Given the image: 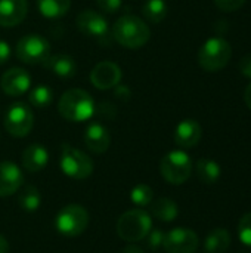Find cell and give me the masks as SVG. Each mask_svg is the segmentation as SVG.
Masks as SVG:
<instances>
[{
	"label": "cell",
	"instance_id": "cell-15",
	"mask_svg": "<svg viewBox=\"0 0 251 253\" xmlns=\"http://www.w3.org/2000/svg\"><path fill=\"white\" fill-rule=\"evenodd\" d=\"M28 12L27 0H0V25L15 27L21 24Z\"/></svg>",
	"mask_w": 251,
	"mask_h": 253
},
{
	"label": "cell",
	"instance_id": "cell-7",
	"mask_svg": "<svg viewBox=\"0 0 251 253\" xmlns=\"http://www.w3.org/2000/svg\"><path fill=\"white\" fill-rule=\"evenodd\" d=\"M55 225L61 234L77 237L83 234L89 225V212L80 205H68L58 212Z\"/></svg>",
	"mask_w": 251,
	"mask_h": 253
},
{
	"label": "cell",
	"instance_id": "cell-36",
	"mask_svg": "<svg viewBox=\"0 0 251 253\" xmlns=\"http://www.w3.org/2000/svg\"><path fill=\"white\" fill-rule=\"evenodd\" d=\"M0 253H9V243L4 236L0 234Z\"/></svg>",
	"mask_w": 251,
	"mask_h": 253
},
{
	"label": "cell",
	"instance_id": "cell-27",
	"mask_svg": "<svg viewBox=\"0 0 251 253\" xmlns=\"http://www.w3.org/2000/svg\"><path fill=\"white\" fill-rule=\"evenodd\" d=\"M154 199V191L146 184H138L130 191V200L136 206H148Z\"/></svg>",
	"mask_w": 251,
	"mask_h": 253
},
{
	"label": "cell",
	"instance_id": "cell-26",
	"mask_svg": "<svg viewBox=\"0 0 251 253\" xmlns=\"http://www.w3.org/2000/svg\"><path fill=\"white\" fill-rule=\"evenodd\" d=\"M52 99H53V92L49 86L44 84L34 87L28 95L30 104L36 108H46L47 105L52 104Z\"/></svg>",
	"mask_w": 251,
	"mask_h": 253
},
{
	"label": "cell",
	"instance_id": "cell-29",
	"mask_svg": "<svg viewBox=\"0 0 251 253\" xmlns=\"http://www.w3.org/2000/svg\"><path fill=\"white\" fill-rule=\"evenodd\" d=\"M96 3H98V7L104 13L114 15V13H117L121 9L123 0H96Z\"/></svg>",
	"mask_w": 251,
	"mask_h": 253
},
{
	"label": "cell",
	"instance_id": "cell-28",
	"mask_svg": "<svg viewBox=\"0 0 251 253\" xmlns=\"http://www.w3.org/2000/svg\"><path fill=\"white\" fill-rule=\"evenodd\" d=\"M238 236H240V240L246 245L251 248V212L250 213H246L240 224H238Z\"/></svg>",
	"mask_w": 251,
	"mask_h": 253
},
{
	"label": "cell",
	"instance_id": "cell-9",
	"mask_svg": "<svg viewBox=\"0 0 251 253\" xmlns=\"http://www.w3.org/2000/svg\"><path fill=\"white\" fill-rule=\"evenodd\" d=\"M3 123L9 135L15 138H24L34 126L33 110L25 102H15L7 108Z\"/></svg>",
	"mask_w": 251,
	"mask_h": 253
},
{
	"label": "cell",
	"instance_id": "cell-6",
	"mask_svg": "<svg viewBox=\"0 0 251 253\" xmlns=\"http://www.w3.org/2000/svg\"><path fill=\"white\" fill-rule=\"evenodd\" d=\"M59 168L67 176L72 179H86L93 172V162L81 150L64 144L61 147Z\"/></svg>",
	"mask_w": 251,
	"mask_h": 253
},
{
	"label": "cell",
	"instance_id": "cell-19",
	"mask_svg": "<svg viewBox=\"0 0 251 253\" xmlns=\"http://www.w3.org/2000/svg\"><path fill=\"white\" fill-rule=\"evenodd\" d=\"M44 68L52 71L55 76L62 77V79H70L75 76L77 71V64L72 56L67 53H56V55H49L47 59L43 62Z\"/></svg>",
	"mask_w": 251,
	"mask_h": 253
},
{
	"label": "cell",
	"instance_id": "cell-37",
	"mask_svg": "<svg viewBox=\"0 0 251 253\" xmlns=\"http://www.w3.org/2000/svg\"><path fill=\"white\" fill-rule=\"evenodd\" d=\"M244 101H246L247 107L251 110V83L247 86V89L244 92Z\"/></svg>",
	"mask_w": 251,
	"mask_h": 253
},
{
	"label": "cell",
	"instance_id": "cell-30",
	"mask_svg": "<svg viewBox=\"0 0 251 253\" xmlns=\"http://www.w3.org/2000/svg\"><path fill=\"white\" fill-rule=\"evenodd\" d=\"M146 237H148V246L151 249H158L164 245L166 233H163V230L160 228H155V230H151Z\"/></svg>",
	"mask_w": 251,
	"mask_h": 253
},
{
	"label": "cell",
	"instance_id": "cell-31",
	"mask_svg": "<svg viewBox=\"0 0 251 253\" xmlns=\"http://www.w3.org/2000/svg\"><path fill=\"white\" fill-rule=\"evenodd\" d=\"M215 3L223 12H235L244 6L246 0H215Z\"/></svg>",
	"mask_w": 251,
	"mask_h": 253
},
{
	"label": "cell",
	"instance_id": "cell-12",
	"mask_svg": "<svg viewBox=\"0 0 251 253\" xmlns=\"http://www.w3.org/2000/svg\"><path fill=\"white\" fill-rule=\"evenodd\" d=\"M121 68L111 61H102L93 67L90 71V82L96 89L107 90L115 87L118 83H121Z\"/></svg>",
	"mask_w": 251,
	"mask_h": 253
},
{
	"label": "cell",
	"instance_id": "cell-8",
	"mask_svg": "<svg viewBox=\"0 0 251 253\" xmlns=\"http://www.w3.org/2000/svg\"><path fill=\"white\" fill-rule=\"evenodd\" d=\"M15 55L21 62L30 65L43 64L50 55V44L40 34H27L16 43Z\"/></svg>",
	"mask_w": 251,
	"mask_h": 253
},
{
	"label": "cell",
	"instance_id": "cell-2",
	"mask_svg": "<svg viewBox=\"0 0 251 253\" xmlns=\"http://www.w3.org/2000/svg\"><path fill=\"white\" fill-rule=\"evenodd\" d=\"M58 111L65 120L80 123L89 120L95 114L96 105L89 92L83 89H70L61 96Z\"/></svg>",
	"mask_w": 251,
	"mask_h": 253
},
{
	"label": "cell",
	"instance_id": "cell-13",
	"mask_svg": "<svg viewBox=\"0 0 251 253\" xmlns=\"http://www.w3.org/2000/svg\"><path fill=\"white\" fill-rule=\"evenodd\" d=\"M31 86V77L24 68H10L4 71L0 80L1 90L9 96H21Z\"/></svg>",
	"mask_w": 251,
	"mask_h": 253
},
{
	"label": "cell",
	"instance_id": "cell-11",
	"mask_svg": "<svg viewBox=\"0 0 251 253\" xmlns=\"http://www.w3.org/2000/svg\"><path fill=\"white\" fill-rule=\"evenodd\" d=\"M200 239L195 231L189 228H175L164 237L163 248L169 253H195Z\"/></svg>",
	"mask_w": 251,
	"mask_h": 253
},
{
	"label": "cell",
	"instance_id": "cell-20",
	"mask_svg": "<svg viewBox=\"0 0 251 253\" xmlns=\"http://www.w3.org/2000/svg\"><path fill=\"white\" fill-rule=\"evenodd\" d=\"M231 245V234L225 228L213 230L204 242V252L206 253H225Z\"/></svg>",
	"mask_w": 251,
	"mask_h": 253
},
{
	"label": "cell",
	"instance_id": "cell-34",
	"mask_svg": "<svg viewBox=\"0 0 251 253\" xmlns=\"http://www.w3.org/2000/svg\"><path fill=\"white\" fill-rule=\"evenodd\" d=\"M9 56H10V46L4 40L0 39V65L7 62Z\"/></svg>",
	"mask_w": 251,
	"mask_h": 253
},
{
	"label": "cell",
	"instance_id": "cell-17",
	"mask_svg": "<svg viewBox=\"0 0 251 253\" xmlns=\"http://www.w3.org/2000/svg\"><path fill=\"white\" fill-rule=\"evenodd\" d=\"M203 135V129L198 122L192 119L182 120L175 130V142L180 148H192L195 147Z\"/></svg>",
	"mask_w": 251,
	"mask_h": 253
},
{
	"label": "cell",
	"instance_id": "cell-16",
	"mask_svg": "<svg viewBox=\"0 0 251 253\" xmlns=\"http://www.w3.org/2000/svg\"><path fill=\"white\" fill-rule=\"evenodd\" d=\"M84 144L95 154H104L111 145L109 130L102 123H92L84 132Z\"/></svg>",
	"mask_w": 251,
	"mask_h": 253
},
{
	"label": "cell",
	"instance_id": "cell-10",
	"mask_svg": "<svg viewBox=\"0 0 251 253\" xmlns=\"http://www.w3.org/2000/svg\"><path fill=\"white\" fill-rule=\"evenodd\" d=\"M75 24L77 28L86 34L87 37L92 39H98V40H104L109 36V25L108 21L105 19V16L96 10L92 9H86L83 12H80L75 18Z\"/></svg>",
	"mask_w": 251,
	"mask_h": 253
},
{
	"label": "cell",
	"instance_id": "cell-22",
	"mask_svg": "<svg viewBox=\"0 0 251 253\" xmlns=\"http://www.w3.org/2000/svg\"><path fill=\"white\" fill-rule=\"evenodd\" d=\"M152 215L163 222H172L178 218L179 215V208L176 205V202H173L169 197H160L152 203L151 208Z\"/></svg>",
	"mask_w": 251,
	"mask_h": 253
},
{
	"label": "cell",
	"instance_id": "cell-3",
	"mask_svg": "<svg viewBox=\"0 0 251 253\" xmlns=\"http://www.w3.org/2000/svg\"><path fill=\"white\" fill-rule=\"evenodd\" d=\"M152 230V219L143 209H132L123 213L117 221V234L127 243L143 240Z\"/></svg>",
	"mask_w": 251,
	"mask_h": 253
},
{
	"label": "cell",
	"instance_id": "cell-35",
	"mask_svg": "<svg viewBox=\"0 0 251 253\" xmlns=\"http://www.w3.org/2000/svg\"><path fill=\"white\" fill-rule=\"evenodd\" d=\"M121 253H145V252H143V249H142V248H139L138 245L130 243V245H127V246L123 249V252Z\"/></svg>",
	"mask_w": 251,
	"mask_h": 253
},
{
	"label": "cell",
	"instance_id": "cell-32",
	"mask_svg": "<svg viewBox=\"0 0 251 253\" xmlns=\"http://www.w3.org/2000/svg\"><path fill=\"white\" fill-rule=\"evenodd\" d=\"M240 71L243 76L251 79V55L244 56L241 61H240Z\"/></svg>",
	"mask_w": 251,
	"mask_h": 253
},
{
	"label": "cell",
	"instance_id": "cell-33",
	"mask_svg": "<svg viewBox=\"0 0 251 253\" xmlns=\"http://www.w3.org/2000/svg\"><path fill=\"white\" fill-rule=\"evenodd\" d=\"M115 96H117V98H120V99L127 101V99H130L132 92H130V89H129L127 86H124V84L118 83V84L115 86Z\"/></svg>",
	"mask_w": 251,
	"mask_h": 253
},
{
	"label": "cell",
	"instance_id": "cell-25",
	"mask_svg": "<svg viewBox=\"0 0 251 253\" xmlns=\"http://www.w3.org/2000/svg\"><path fill=\"white\" fill-rule=\"evenodd\" d=\"M167 3L164 0H146L142 6V13L149 22L158 24L167 16Z\"/></svg>",
	"mask_w": 251,
	"mask_h": 253
},
{
	"label": "cell",
	"instance_id": "cell-4",
	"mask_svg": "<svg viewBox=\"0 0 251 253\" xmlns=\"http://www.w3.org/2000/svg\"><path fill=\"white\" fill-rule=\"evenodd\" d=\"M232 56L231 44L222 37H212L204 42L198 52V64L209 73L225 68Z\"/></svg>",
	"mask_w": 251,
	"mask_h": 253
},
{
	"label": "cell",
	"instance_id": "cell-21",
	"mask_svg": "<svg viewBox=\"0 0 251 253\" xmlns=\"http://www.w3.org/2000/svg\"><path fill=\"white\" fill-rule=\"evenodd\" d=\"M197 175L203 184L213 185L219 181L222 175V168L217 162L212 159H200L197 162Z\"/></svg>",
	"mask_w": 251,
	"mask_h": 253
},
{
	"label": "cell",
	"instance_id": "cell-14",
	"mask_svg": "<svg viewBox=\"0 0 251 253\" xmlns=\"http://www.w3.org/2000/svg\"><path fill=\"white\" fill-rule=\"evenodd\" d=\"M24 184L22 170L12 162L0 163V197L15 194Z\"/></svg>",
	"mask_w": 251,
	"mask_h": 253
},
{
	"label": "cell",
	"instance_id": "cell-5",
	"mask_svg": "<svg viewBox=\"0 0 251 253\" xmlns=\"http://www.w3.org/2000/svg\"><path fill=\"white\" fill-rule=\"evenodd\" d=\"M160 172L169 184L182 185L192 173V160L182 150L170 151L161 159Z\"/></svg>",
	"mask_w": 251,
	"mask_h": 253
},
{
	"label": "cell",
	"instance_id": "cell-24",
	"mask_svg": "<svg viewBox=\"0 0 251 253\" xmlns=\"http://www.w3.org/2000/svg\"><path fill=\"white\" fill-rule=\"evenodd\" d=\"M18 203L19 206L27 211V212H36L40 205H41V196H40V191L33 187V185H25L19 196H18Z\"/></svg>",
	"mask_w": 251,
	"mask_h": 253
},
{
	"label": "cell",
	"instance_id": "cell-23",
	"mask_svg": "<svg viewBox=\"0 0 251 253\" xmlns=\"http://www.w3.org/2000/svg\"><path fill=\"white\" fill-rule=\"evenodd\" d=\"M37 7L44 18L56 19L67 15L71 7V0H37Z\"/></svg>",
	"mask_w": 251,
	"mask_h": 253
},
{
	"label": "cell",
	"instance_id": "cell-1",
	"mask_svg": "<svg viewBox=\"0 0 251 253\" xmlns=\"http://www.w3.org/2000/svg\"><path fill=\"white\" fill-rule=\"evenodd\" d=\"M112 37L117 43L127 49H139L148 43L151 30L139 16L123 15L112 27Z\"/></svg>",
	"mask_w": 251,
	"mask_h": 253
},
{
	"label": "cell",
	"instance_id": "cell-18",
	"mask_svg": "<svg viewBox=\"0 0 251 253\" xmlns=\"http://www.w3.org/2000/svg\"><path fill=\"white\" fill-rule=\"evenodd\" d=\"M49 162V153L41 144H31L22 153V168L30 172L36 173L46 168Z\"/></svg>",
	"mask_w": 251,
	"mask_h": 253
}]
</instances>
